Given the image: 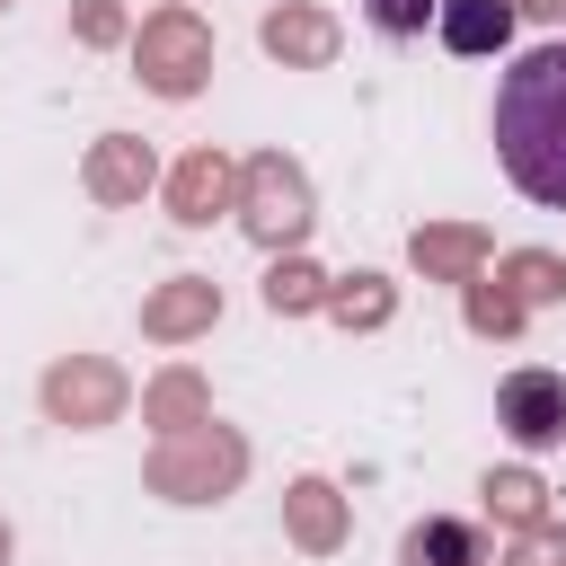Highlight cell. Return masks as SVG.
Masks as SVG:
<instances>
[{
  "mask_svg": "<svg viewBox=\"0 0 566 566\" xmlns=\"http://www.w3.org/2000/svg\"><path fill=\"white\" fill-rule=\"evenodd\" d=\"M513 18H522L513 0H442L433 9V27H442L451 53H504L513 44Z\"/></svg>",
  "mask_w": 566,
  "mask_h": 566,
  "instance_id": "17",
  "label": "cell"
},
{
  "mask_svg": "<svg viewBox=\"0 0 566 566\" xmlns=\"http://www.w3.org/2000/svg\"><path fill=\"white\" fill-rule=\"evenodd\" d=\"M327 283H336V274H327V265H310V256L292 248V256H274V265H265V283H256V292H265V310H274V318H310V310H327Z\"/></svg>",
  "mask_w": 566,
  "mask_h": 566,
  "instance_id": "18",
  "label": "cell"
},
{
  "mask_svg": "<svg viewBox=\"0 0 566 566\" xmlns=\"http://www.w3.org/2000/svg\"><path fill=\"white\" fill-rule=\"evenodd\" d=\"M159 195H168V221H177V230H212V221L239 203V159L212 150V142H195V150L159 177Z\"/></svg>",
  "mask_w": 566,
  "mask_h": 566,
  "instance_id": "6",
  "label": "cell"
},
{
  "mask_svg": "<svg viewBox=\"0 0 566 566\" xmlns=\"http://www.w3.org/2000/svg\"><path fill=\"white\" fill-rule=\"evenodd\" d=\"M486 256H495L486 221H416V230H407V265H416L424 283H478Z\"/></svg>",
  "mask_w": 566,
  "mask_h": 566,
  "instance_id": "11",
  "label": "cell"
},
{
  "mask_svg": "<svg viewBox=\"0 0 566 566\" xmlns=\"http://www.w3.org/2000/svg\"><path fill=\"white\" fill-rule=\"evenodd\" d=\"M133 80L150 88V97H195L203 80H212V27L186 9V0H168V9H150L142 27H133Z\"/></svg>",
  "mask_w": 566,
  "mask_h": 566,
  "instance_id": "4",
  "label": "cell"
},
{
  "mask_svg": "<svg viewBox=\"0 0 566 566\" xmlns=\"http://www.w3.org/2000/svg\"><path fill=\"white\" fill-rule=\"evenodd\" d=\"M345 531H354V504L336 495V478H292L283 486V539L301 557H336Z\"/></svg>",
  "mask_w": 566,
  "mask_h": 566,
  "instance_id": "12",
  "label": "cell"
},
{
  "mask_svg": "<svg viewBox=\"0 0 566 566\" xmlns=\"http://www.w3.org/2000/svg\"><path fill=\"white\" fill-rule=\"evenodd\" d=\"M495 159L531 203L566 212V44H531L495 80Z\"/></svg>",
  "mask_w": 566,
  "mask_h": 566,
  "instance_id": "1",
  "label": "cell"
},
{
  "mask_svg": "<svg viewBox=\"0 0 566 566\" xmlns=\"http://www.w3.org/2000/svg\"><path fill=\"white\" fill-rule=\"evenodd\" d=\"M433 9H442V0H363V18H371L380 35H424Z\"/></svg>",
  "mask_w": 566,
  "mask_h": 566,
  "instance_id": "23",
  "label": "cell"
},
{
  "mask_svg": "<svg viewBox=\"0 0 566 566\" xmlns=\"http://www.w3.org/2000/svg\"><path fill=\"white\" fill-rule=\"evenodd\" d=\"M230 221L265 248V256H292L310 230H318V195H310V168L301 159H283V150H256V159H239V203H230Z\"/></svg>",
  "mask_w": 566,
  "mask_h": 566,
  "instance_id": "3",
  "label": "cell"
},
{
  "mask_svg": "<svg viewBox=\"0 0 566 566\" xmlns=\"http://www.w3.org/2000/svg\"><path fill=\"white\" fill-rule=\"evenodd\" d=\"M495 566H566V522L548 513V522H531V531H504Z\"/></svg>",
  "mask_w": 566,
  "mask_h": 566,
  "instance_id": "22",
  "label": "cell"
},
{
  "mask_svg": "<svg viewBox=\"0 0 566 566\" xmlns=\"http://www.w3.org/2000/svg\"><path fill=\"white\" fill-rule=\"evenodd\" d=\"M0 9H9V0H0Z\"/></svg>",
  "mask_w": 566,
  "mask_h": 566,
  "instance_id": "26",
  "label": "cell"
},
{
  "mask_svg": "<svg viewBox=\"0 0 566 566\" xmlns=\"http://www.w3.org/2000/svg\"><path fill=\"white\" fill-rule=\"evenodd\" d=\"M212 318H221V283L212 274H168V283L142 292V336L150 345H195V336H212Z\"/></svg>",
  "mask_w": 566,
  "mask_h": 566,
  "instance_id": "10",
  "label": "cell"
},
{
  "mask_svg": "<svg viewBox=\"0 0 566 566\" xmlns=\"http://www.w3.org/2000/svg\"><path fill=\"white\" fill-rule=\"evenodd\" d=\"M9 557H18V531H9V522H0V566H9Z\"/></svg>",
  "mask_w": 566,
  "mask_h": 566,
  "instance_id": "25",
  "label": "cell"
},
{
  "mask_svg": "<svg viewBox=\"0 0 566 566\" xmlns=\"http://www.w3.org/2000/svg\"><path fill=\"white\" fill-rule=\"evenodd\" d=\"M203 416H212V380H203L195 363H168V371L142 380V424H150V433H186V424H203Z\"/></svg>",
  "mask_w": 566,
  "mask_h": 566,
  "instance_id": "14",
  "label": "cell"
},
{
  "mask_svg": "<svg viewBox=\"0 0 566 566\" xmlns=\"http://www.w3.org/2000/svg\"><path fill=\"white\" fill-rule=\"evenodd\" d=\"M256 44H265L283 71H327V62L345 53V27H336L318 0H274V9L256 18Z\"/></svg>",
  "mask_w": 566,
  "mask_h": 566,
  "instance_id": "9",
  "label": "cell"
},
{
  "mask_svg": "<svg viewBox=\"0 0 566 566\" xmlns=\"http://www.w3.org/2000/svg\"><path fill=\"white\" fill-rule=\"evenodd\" d=\"M327 318H336L345 336H371V327H389V318H398V283H389V274H371V265H354V274H336V283H327Z\"/></svg>",
  "mask_w": 566,
  "mask_h": 566,
  "instance_id": "16",
  "label": "cell"
},
{
  "mask_svg": "<svg viewBox=\"0 0 566 566\" xmlns=\"http://www.w3.org/2000/svg\"><path fill=\"white\" fill-rule=\"evenodd\" d=\"M495 283H513L522 310H548V301H566V256H548V248H513V256H495Z\"/></svg>",
  "mask_w": 566,
  "mask_h": 566,
  "instance_id": "20",
  "label": "cell"
},
{
  "mask_svg": "<svg viewBox=\"0 0 566 566\" xmlns=\"http://www.w3.org/2000/svg\"><path fill=\"white\" fill-rule=\"evenodd\" d=\"M239 478H248V433L221 424V416H203L186 433H159L150 460H142V486L159 504H221V495H239Z\"/></svg>",
  "mask_w": 566,
  "mask_h": 566,
  "instance_id": "2",
  "label": "cell"
},
{
  "mask_svg": "<svg viewBox=\"0 0 566 566\" xmlns=\"http://www.w3.org/2000/svg\"><path fill=\"white\" fill-rule=\"evenodd\" d=\"M513 9H522V18H539V27H548V18H566V0H513Z\"/></svg>",
  "mask_w": 566,
  "mask_h": 566,
  "instance_id": "24",
  "label": "cell"
},
{
  "mask_svg": "<svg viewBox=\"0 0 566 566\" xmlns=\"http://www.w3.org/2000/svg\"><path fill=\"white\" fill-rule=\"evenodd\" d=\"M80 186H88V203L133 212V203L159 186V150H150L142 133H97V142H88V159H80Z\"/></svg>",
  "mask_w": 566,
  "mask_h": 566,
  "instance_id": "8",
  "label": "cell"
},
{
  "mask_svg": "<svg viewBox=\"0 0 566 566\" xmlns=\"http://www.w3.org/2000/svg\"><path fill=\"white\" fill-rule=\"evenodd\" d=\"M398 566H495V548H486L478 522H460V513H424V522H407Z\"/></svg>",
  "mask_w": 566,
  "mask_h": 566,
  "instance_id": "13",
  "label": "cell"
},
{
  "mask_svg": "<svg viewBox=\"0 0 566 566\" xmlns=\"http://www.w3.org/2000/svg\"><path fill=\"white\" fill-rule=\"evenodd\" d=\"M478 504H486L495 531H531V522H548V478L531 460H504V469L478 478Z\"/></svg>",
  "mask_w": 566,
  "mask_h": 566,
  "instance_id": "15",
  "label": "cell"
},
{
  "mask_svg": "<svg viewBox=\"0 0 566 566\" xmlns=\"http://www.w3.org/2000/svg\"><path fill=\"white\" fill-rule=\"evenodd\" d=\"M495 424H504L522 451H557V442H566V371H539V363L504 371V389H495Z\"/></svg>",
  "mask_w": 566,
  "mask_h": 566,
  "instance_id": "7",
  "label": "cell"
},
{
  "mask_svg": "<svg viewBox=\"0 0 566 566\" xmlns=\"http://www.w3.org/2000/svg\"><path fill=\"white\" fill-rule=\"evenodd\" d=\"M460 318H469V336H486V345H504V336H522V327H531V310H522V301H513V283H495V274L460 283Z\"/></svg>",
  "mask_w": 566,
  "mask_h": 566,
  "instance_id": "19",
  "label": "cell"
},
{
  "mask_svg": "<svg viewBox=\"0 0 566 566\" xmlns=\"http://www.w3.org/2000/svg\"><path fill=\"white\" fill-rule=\"evenodd\" d=\"M71 44H80V53L133 44V9H124V0H71Z\"/></svg>",
  "mask_w": 566,
  "mask_h": 566,
  "instance_id": "21",
  "label": "cell"
},
{
  "mask_svg": "<svg viewBox=\"0 0 566 566\" xmlns=\"http://www.w3.org/2000/svg\"><path fill=\"white\" fill-rule=\"evenodd\" d=\"M35 407H44V424H62V433H106V424L133 407V380H124L106 354H62V363H44Z\"/></svg>",
  "mask_w": 566,
  "mask_h": 566,
  "instance_id": "5",
  "label": "cell"
}]
</instances>
